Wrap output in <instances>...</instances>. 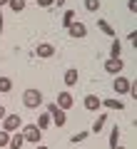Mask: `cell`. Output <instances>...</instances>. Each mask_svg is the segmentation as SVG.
<instances>
[{
	"mask_svg": "<svg viewBox=\"0 0 137 149\" xmlns=\"http://www.w3.org/2000/svg\"><path fill=\"white\" fill-rule=\"evenodd\" d=\"M65 3H67V0H55V5H65Z\"/></svg>",
	"mask_w": 137,
	"mask_h": 149,
	"instance_id": "29",
	"label": "cell"
},
{
	"mask_svg": "<svg viewBox=\"0 0 137 149\" xmlns=\"http://www.w3.org/2000/svg\"><path fill=\"white\" fill-rule=\"evenodd\" d=\"M102 67H105L107 74H122V70H125V60H122V57H107L105 62H102Z\"/></svg>",
	"mask_w": 137,
	"mask_h": 149,
	"instance_id": "3",
	"label": "cell"
},
{
	"mask_svg": "<svg viewBox=\"0 0 137 149\" xmlns=\"http://www.w3.org/2000/svg\"><path fill=\"white\" fill-rule=\"evenodd\" d=\"M110 57H122V45L117 37H112V45H110Z\"/></svg>",
	"mask_w": 137,
	"mask_h": 149,
	"instance_id": "14",
	"label": "cell"
},
{
	"mask_svg": "<svg viewBox=\"0 0 137 149\" xmlns=\"http://www.w3.org/2000/svg\"><path fill=\"white\" fill-rule=\"evenodd\" d=\"M8 144H10V132L0 129V147H8Z\"/></svg>",
	"mask_w": 137,
	"mask_h": 149,
	"instance_id": "23",
	"label": "cell"
},
{
	"mask_svg": "<svg viewBox=\"0 0 137 149\" xmlns=\"http://www.w3.org/2000/svg\"><path fill=\"white\" fill-rule=\"evenodd\" d=\"M87 137H90L87 132H77V134H72V137H70V142H72V144H77V142H85Z\"/></svg>",
	"mask_w": 137,
	"mask_h": 149,
	"instance_id": "22",
	"label": "cell"
},
{
	"mask_svg": "<svg viewBox=\"0 0 137 149\" xmlns=\"http://www.w3.org/2000/svg\"><path fill=\"white\" fill-rule=\"evenodd\" d=\"M22 142H25V139H22V134H10V144H8V147H10V149H20Z\"/></svg>",
	"mask_w": 137,
	"mask_h": 149,
	"instance_id": "19",
	"label": "cell"
},
{
	"mask_svg": "<svg viewBox=\"0 0 137 149\" xmlns=\"http://www.w3.org/2000/svg\"><path fill=\"white\" fill-rule=\"evenodd\" d=\"M35 149H50V147H45V144H35Z\"/></svg>",
	"mask_w": 137,
	"mask_h": 149,
	"instance_id": "28",
	"label": "cell"
},
{
	"mask_svg": "<svg viewBox=\"0 0 137 149\" xmlns=\"http://www.w3.org/2000/svg\"><path fill=\"white\" fill-rule=\"evenodd\" d=\"M37 127H40L42 129V132H45V129H48L50 127V124H53V119H50V114H48V112H45V114H37Z\"/></svg>",
	"mask_w": 137,
	"mask_h": 149,
	"instance_id": "13",
	"label": "cell"
},
{
	"mask_svg": "<svg viewBox=\"0 0 137 149\" xmlns=\"http://www.w3.org/2000/svg\"><path fill=\"white\" fill-rule=\"evenodd\" d=\"M13 90V80L10 77H0V95H8Z\"/></svg>",
	"mask_w": 137,
	"mask_h": 149,
	"instance_id": "17",
	"label": "cell"
},
{
	"mask_svg": "<svg viewBox=\"0 0 137 149\" xmlns=\"http://www.w3.org/2000/svg\"><path fill=\"white\" fill-rule=\"evenodd\" d=\"M3 27H5V20H3V13H0V35H3Z\"/></svg>",
	"mask_w": 137,
	"mask_h": 149,
	"instance_id": "26",
	"label": "cell"
},
{
	"mask_svg": "<svg viewBox=\"0 0 137 149\" xmlns=\"http://www.w3.org/2000/svg\"><path fill=\"white\" fill-rule=\"evenodd\" d=\"M130 87H132V82L127 80L125 74H117L115 82H112V90H115V95H127V92H130Z\"/></svg>",
	"mask_w": 137,
	"mask_h": 149,
	"instance_id": "5",
	"label": "cell"
},
{
	"mask_svg": "<svg viewBox=\"0 0 137 149\" xmlns=\"http://www.w3.org/2000/svg\"><path fill=\"white\" fill-rule=\"evenodd\" d=\"M35 3H37L40 8H53V5H55V0H35Z\"/></svg>",
	"mask_w": 137,
	"mask_h": 149,
	"instance_id": "24",
	"label": "cell"
},
{
	"mask_svg": "<svg viewBox=\"0 0 137 149\" xmlns=\"http://www.w3.org/2000/svg\"><path fill=\"white\" fill-rule=\"evenodd\" d=\"M22 139H25V142H30V144H42V129L37 127V124H22Z\"/></svg>",
	"mask_w": 137,
	"mask_h": 149,
	"instance_id": "1",
	"label": "cell"
},
{
	"mask_svg": "<svg viewBox=\"0 0 137 149\" xmlns=\"http://www.w3.org/2000/svg\"><path fill=\"white\" fill-rule=\"evenodd\" d=\"M35 55H37V57H42V60L53 57V55H55V45H50V42H40V45L35 47Z\"/></svg>",
	"mask_w": 137,
	"mask_h": 149,
	"instance_id": "7",
	"label": "cell"
},
{
	"mask_svg": "<svg viewBox=\"0 0 137 149\" xmlns=\"http://www.w3.org/2000/svg\"><path fill=\"white\" fill-rule=\"evenodd\" d=\"M115 147H120V127H112V132H110V149H115Z\"/></svg>",
	"mask_w": 137,
	"mask_h": 149,
	"instance_id": "16",
	"label": "cell"
},
{
	"mask_svg": "<svg viewBox=\"0 0 137 149\" xmlns=\"http://www.w3.org/2000/svg\"><path fill=\"white\" fill-rule=\"evenodd\" d=\"M77 80H80V72H77L75 67H70L67 72H65V85L72 87V85H77Z\"/></svg>",
	"mask_w": 137,
	"mask_h": 149,
	"instance_id": "11",
	"label": "cell"
},
{
	"mask_svg": "<svg viewBox=\"0 0 137 149\" xmlns=\"http://www.w3.org/2000/svg\"><path fill=\"white\" fill-rule=\"evenodd\" d=\"M22 104H25L27 109H37V107L42 104V92L35 90V87L25 90V92H22Z\"/></svg>",
	"mask_w": 137,
	"mask_h": 149,
	"instance_id": "2",
	"label": "cell"
},
{
	"mask_svg": "<svg viewBox=\"0 0 137 149\" xmlns=\"http://www.w3.org/2000/svg\"><path fill=\"white\" fill-rule=\"evenodd\" d=\"M67 32H70V37L80 40V37H85V35H87V27H85L82 22H72V25L67 27Z\"/></svg>",
	"mask_w": 137,
	"mask_h": 149,
	"instance_id": "8",
	"label": "cell"
},
{
	"mask_svg": "<svg viewBox=\"0 0 137 149\" xmlns=\"http://www.w3.org/2000/svg\"><path fill=\"white\" fill-rule=\"evenodd\" d=\"M5 114H8V112H5V107H3V104H0V119H3V117H5Z\"/></svg>",
	"mask_w": 137,
	"mask_h": 149,
	"instance_id": "27",
	"label": "cell"
},
{
	"mask_svg": "<svg viewBox=\"0 0 137 149\" xmlns=\"http://www.w3.org/2000/svg\"><path fill=\"white\" fill-rule=\"evenodd\" d=\"M8 5V0H0V8H5Z\"/></svg>",
	"mask_w": 137,
	"mask_h": 149,
	"instance_id": "30",
	"label": "cell"
},
{
	"mask_svg": "<svg viewBox=\"0 0 137 149\" xmlns=\"http://www.w3.org/2000/svg\"><path fill=\"white\" fill-rule=\"evenodd\" d=\"M127 8H130V13H135V10H137V0H130V3H127Z\"/></svg>",
	"mask_w": 137,
	"mask_h": 149,
	"instance_id": "25",
	"label": "cell"
},
{
	"mask_svg": "<svg viewBox=\"0 0 137 149\" xmlns=\"http://www.w3.org/2000/svg\"><path fill=\"white\" fill-rule=\"evenodd\" d=\"M100 107H105V109H112V112H122V109H125V104H122L120 100H112V97H107V100H100Z\"/></svg>",
	"mask_w": 137,
	"mask_h": 149,
	"instance_id": "9",
	"label": "cell"
},
{
	"mask_svg": "<svg viewBox=\"0 0 137 149\" xmlns=\"http://www.w3.org/2000/svg\"><path fill=\"white\" fill-rule=\"evenodd\" d=\"M0 122H3V129H5V132H10V134L18 132V129L22 127V117H20V114H5Z\"/></svg>",
	"mask_w": 137,
	"mask_h": 149,
	"instance_id": "4",
	"label": "cell"
},
{
	"mask_svg": "<svg viewBox=\"0 0 137 149\" xmlns=\"http://www.w3.org/2000/svg\"><path fill=\"white\" fill-rule=\"evenodd\" d=\"M72 22H75V10H65V13H63V27L67 30Z\"/></svg>",
	"mask_w": 137,
	"mask_h": 149,
	"instance_id": "18",
	"label": "cell"
},
{
	"mask_svg": "<svg viewBox=\"0 0 137 149\" xmlns=\"http://www.w3.org/2000/svg\"><path fill=\"white\" fill-rule=\"evenodd\" d=\"M105 124H107V114H100V117L95 119V124H92V134H100Z\"/></svg>",
	"mask_w": 137,
	"mask_h": 149,
	"instance_id": "15",
	"label": "cell"
},
{
	"mask_svg": "<svg viewBox=\"0 0 137 149\" xmlns=\"http://www.w3.org/2000/svg\"><path fill=\"white\" fill-rule=\"evenodd\" d=\"M115 149H125V147H115Z\"/></svg>",
	"mask_w": 137,
	"mask_h": 149,
	"instance_id": "31",
	"label": "cell"
},
{
	"mask_svg": "<svg viewBox=\"0 0 137 149\" xmlns=\"http://www.w3.org/2000/svg\"><path fill=\"white\" fill-rule=\"evenodd\" d=\"M82 104H85L87 112H97V109H100V97H97V95H85Z\"/></svg>",
	"mask_w": 137,
	"mask_h": 149,
	"instance_id": "10",
	"label": "cell"
},
{
	"mask_svg": "<svg viewBox=\"0 0 137 149\" xmlns=\"http://www.w3.org/2000/svg\"><path fill=\"white\" fill-rule=\"evenodd\" d=\"M55 104H58L63 112H67L70 107L75 104V100H72V95H70V92H60V95H58V100H55Z\"/></svg>",
	"mask_w": 137,
	"mask_h": 149,
	"instance_id": "6",
	"label": "cell"
},
{
	"mask_svg": "<svg viewBox=\"0 0 137 149\" xmlns=\"http://www.w3.org/2000/svg\"><path fill=\"white\" fill-rule=\"evenodd\" d=\"M97 27H100V30L105 32L107 37H117V35H115V27H112V25H110V22H107V20H102V17H100V20H97Z\"/></svg>",
	"mask_w": 137,
	"mask_h": 149,
	"instance_id": "12",
	"label": "cell"
},
{
	"mask_svg": "<svg viewBox=\"0 0 137 149\" xmlns=\"http://www.w3.org/2000/svg\"><path fill=\"white\" fill-rule=\"evenodd\" d=\"M85 8H87L90 13H97L100 10V0H85Z\"/></svg>",
	"mask_w": 137,
	"mask_h": 149,
	"instance_id": "21",
	"label": "cell"
},
{
	"mask_svg": "<svg viewBox=\"0 0 137 149\" xmlns=\"http://www.w3.org/2000/svg\"><path fill=\"white\" fill-rule=\"evenodd\" d=\"M8 5H10V10L22 13V10H25V0H8Z\"/></svg>",
	"mask_w": 137,
	"mask_h": 149,
	"instance_id": "20",
	"label": "cell"
}]
</instances>
